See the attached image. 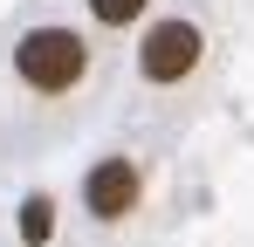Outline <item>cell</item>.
Returning <instances> with one entry per match:
<instances>
[{"mask_svg": "<svg viewBox=\"0 0 254 247\" xmlns=\"http://www.w3.org/2000/svg\"><path fill=\"white\" fill-rule=\"evenodd\" d=\"M144 7H151V0H89V14H96V21H110V28H124V21H137Z\"/></svg>", "mask_w": 254, "mask_h": 247, "instance_id": "5", "label": "cell"}, {"mask_svg": "<svg viewBox=\"0 0 254 247\" xmlns=\"http://www.w3.org/2000/svg\"><path fill=\"white\" fill-rule=\"evenodd\" d=\"M83 62H89V48H83V35H69V28H35V35H21V48H14L21 82L42 89V96L69 89V82L83 76Z\"/></svg>", "mask_w": 254, "mask_h": 247, "instance_id": "1", "label": "cell"}, {"mask_svg": "<svg viewBox=\"0 0 254 247\" xmlns=\"http://www.w3.org/2000/svg\"><path fill=\"white\" fill-rule=\"evenodd\" d=\"M48 234H55V206H48V199H28V206H21V241L42 247Z\"/></svg>", "mask_w": 254, "mask_h": 247, "instance_id": "4", "label": "cell"}, {"mask_svg": "<svg viewBox=\"0 0 254 247\" xmlns=\"http://www.w3.org/2000/svg\"><path fill=\"white\" fill-rule=\"evenodd\" d=\"M199 28L192 21H158L151 35H144V48H137V69L151 82H179V76H192L199 69Z\"/></svg>", "mask_w": 254, "mask_h": 247, "instance_id": "2", "label": "cell"}, {"mask_svg": "<svg viewBox=\"0 0 254 247\" xmlns=\"http://www.w3.org/2000/svg\"><path fill=\"white\" fill-rule=\"evenodd\" d=\"M137 165L130 158H96V172L83 179V199H89V213L96 220H124L130 206H137Z\"/></svg>", "mask_w": 254, "mask_h": 247, "instance_id": "3", "label": "cell"}]
</instances>
